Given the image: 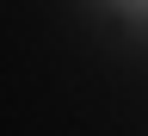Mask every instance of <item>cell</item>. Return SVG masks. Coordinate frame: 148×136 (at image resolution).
Returning a JSON list of instances; mask_svg holds the SVG:
<instances>
[]
</instances>
